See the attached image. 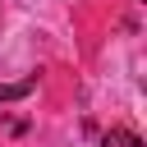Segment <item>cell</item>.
Returning a JSON list of instances; mask_svg holds the SVG:
<instances>
[{"instance_id":"obj_2","label":"cell","mask_w":147,"mask_h":147,"mask_svg":"<svg viewBox=\"0 0 147 147\" xmlns=\"http://www.w3.org/2000/svg\"><path fill=\"white\" fill-rule=\"evenodd\" d=\"M101 147H142V138L129 133V129H110V133L101 138Z\"/></svg>"},{"instance_id":"obj_1","label":"cell","mask_w":147,"mask_h":147,"mask_svg":"<svg viewBox=\"0 0 147 147\" xmlns=\"http://www.w3.org/2000/svg\"><path fill=\"white\" fill-rule=\"evenodd\" d=\"M37 87V78H18V83H0V101H23Z\"/></svg>"}]
</instances>
